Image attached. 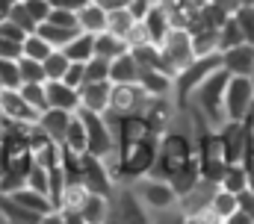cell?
I'll list each match as a JSON object with an SVG mask.
<instances>
[{"mask_svg":"<svg viewBox=\"0 0 254 224\" xmlns=\"http://www.w3.org/2000/svg\"><path fill=\"white\" fill-rule=\"evenodd\" d=\"M9 6H12V0H0V18H6V12H9Z\"/></svg>","mask_w":254,"mask_h":224,"instance_id":"cell-58","label":"cell"},{"mask_svg":"<svg viewBox=\"0 0 254 224\" xmlns=\"http://www.w3.org/2000/svg\"><path fill=\"white\" fill-rule=\"evenodd\" d=\"M63 54L68 56V62H89V59L95 56V36L77 33V36L63 48Z\"/></svg>","mask_w":254,"mask_h":224,"instance_id":"cell-24","label":"cell"},{"mask_svg":"<svg viewBox=\"0 0 254 224\" xmlns=\"http://www.w3.org/2000/svg\"><path fill=\"white\" fill-rule=\"evenodd\" d=\"M0 219L6 224H39L42 216L24 210V207H21L18 201H12L9 195H0Z\"/></svg>","mask_w":254,"mask_h":224,"instance_id":"cell-22","label":"cell"},{"mask_svg":"<svg viewBox=\"0 0 254 224\" xmlns=\"http://www.w3.org/2000/svg\"><path fill=\"white\" fill-rule=\"evenodd\" d=\"M12 3H15V0H12Z\"/></svg>","mask_w":254,"mask_h":224,"instance_id":"cell-64","label":"cell"},{"mask_svg":"<svg viewBox=\"0 0 254 224\" xmlns=\"http://www.w3.org/2000/svg\"><path fill=\"white\" fill-rule=\"evenodd\" d=\"M74 112H63V110H45L39 115V127L54 139V142H63L65 139V130H68V121H71Z\"/></svg>","mask_w":254,"mask_h":224,"instance_id":"cell-21","label":"cell"},{"mask_svg":"<svg viewBox=\"0 0 254 224\" xmlns=\"http://www.w3.org/2000/svg\"><path fill=\"white\" fill-rule=\"evenodd\" d=\"M125 45H127V51H136V48H142V45H151L148 30H145V24H142V21H136V24L130 27V33L125 36Z\"/></svg>","mask_w":254,"mask_h":224,"instance_id":"cell-43","label":"cell"},{"mask_svg":"<svg viewBox=\"0 0 254 224\" xmlns=\"http://www.w3.org/2000/svg\"><path fill=\"white\" fill-rule=\"evenodd\" d=\"M252 80H254V74H252Z\"/></svg>","mask_w":254,"mask_h":224,"instance_id":"cell-63","label":"cell"},{"mask_svg":"<svg viewBox=\"0 0 254 224\" xmlns=\"http://www.w3.org/2000/svg\"><path fill=\"white\" fill-rule=\"evenodd\" d=\"M225 224H254V219H252V216H246L243 210H237V213H234V216H231Z\"/></svg>","mask_w":254,"mask_h":224,"instance_id":"cell-55","label":"cell"},{"mask_svg":"<svg viewBox=\"0 0 254 224\" xmlns=\"http://www.w3.org/2000/svg\"><path fill=\"white\" fill-rule=\"evenodd\" d=\"M36 33H39V36H42L54 51H63V48L74 39V36H77V33H80V30H65V27H57V24H48V21H45V24H39V27H36Z\"/></svg>","mask_w":254,"mask_h":224,"instance_id":"cell-27","label":"cell"},{"mask_svg":"<svg viewBox=\"0 0 254 224\" xmlns=\"http://www.w3.org/2000/svg\"><path fill=\"white\" fill-rule=\"evenodd\" d=\"M219 186H222L225 192H231V195H240V192H246V189H249V174H246L243 163H234V166L225 168V174H222Z\"/></svg>","mask_w":254,"mask_h":224,"instance_id":"cell-28","label":"cell"},{"mask_svg":"<svg viewBox=\"0 0 254 224\" xmlns=\"http://www.w3.org/2000/svg\"><path fill=\"white\" fill-rule=\"evenodd\" d=\"M0 39H12V42H24L27 39V33L18 27V24H12L9 18H3L0 21Z\"/></svg>","mask_w":254,"mask_h":224,"instance_id":"cell-48","label":"cell"},{"mask_svg":"<svg viewBox=\"0 0 254 224\" xmlns=\"http://www.w3.org/2000/svg\"><path fill=\"white\" fill-rule=\"evenodd\" d=\"M0 224H6V222H3V219H0Z\"/></svg>","mask_w":254,"mask_h":224,"instance_id":"cell-62","label":"cell"},{"mask_svg":"<svg viewBox=\"0 0 254 224\" xmlns=\"http://www.w3.org/2000/svg\"><path fill=\"white\" fill-rule=\"evenodd\" d=\"M0 89H21V71L15 59H0Z\"/></svg>","mask_w":254,"mask_h":224,"instance_id":"cell-38","label":"cell"},{"mask_svg":"<svg viewBox=\"0 0 254 224\" xmlns=\"http://www.w3.org/2000/svg\"><path fill=\"white\" fill-rule=\"evenodd\" d=\"M151 6H154L151 0H130V3H127V12L133 15V21H142V18L151 12Z\"/></svg>","mask_w":254,"mask_h":224,"instance_id":"cell-49","label":"cell"},{"mask_svg":"<svg viewBox=\"0 0 254 224\" xmlns=\"http://www.w3.org/2000/svg\"><path fill=\"white\" fill-rule=\"evenodd\" d=\"M27 189L48 195V168H42V166H36V163H33L30 171H27Z\"/></svg>","mask_w":254,"mask_h":224,"instance_id":"cell-41","label":"cell"},{"mask_svg":"<svg viewBox=\"0 0 254 224\" xmlns=\"http://www.w3.org/2000/svg\"><path fill=\"white\" fill-rule=\"evenodd\" d=\"M18 92H21V98H24V101H27V104H30L33 110L39 112V115L48 110V98H45V83H24V86H21Z\"/></svg>","mask_w":254,"mask_h":224,"instance_id":"cell-34","label":"cell"},{"mask_svg":"<svg viewBox=\"0 0 254 224\" xmlns=\"http://www.w3.org/2000/svg\"><path fill=\"white\" fill-rule=\"evenodd\" d=\"M113 210L122 224H154L151 222V210L136 198V192L130 186H119L113 195Z\"/></svg>","mask_w":254,"mask_h":224,"instance_id":"cell-9","label":"cell"},{"mask_svg":"<svg viewBox=\"0 0 254 224\" xmlns=\"http://www.w3.org/2000/svg\"><path fill=\"white\" fill-rule=\"evenodd\" d=\"M68 56L63 54V51H51L48 54V59L42 62V68H45V77L48 80H63L65 77V71H68Z\"/></svg>","mask_w":254,"mask_h":224,"instance_id":"cell-35","label":"cell"},{"mask_svg":"<svg viewBox=\"0 0 254 224\" xmlns=\"http://www.w3.org/2000/svg\"><path fill=\"white\" fill-rule=\"evenodd\" d=\"M60 145H63L65 151H71V154H86V124H83V118L77 112L71 115L68 130H65V139Z\"/></svg>","mask_w":254,"mask_h":224,"instance_id":"cell-25","label":"cell"},{"mask_svg":"<svg viewBox=\"0 0 254 224\" xmlns=\"http://www.w3.org/2000/svg\"><path fill=\"white\" fill-rule=\"evenodd\" d=\"M77 27L80 33H89V36H98L107 30V9L98 6L95 0H89L80 12H77Z\"/></svg>","mask_w":254,"mask_h":224,"instance_id":"cell-17","label":"cell"},{"mask_svg":"<svg viewBox=\"0 0 254 224\" xmlns=\"http://www.w3.org/2000/svg\"><path fill=\"white\" fill-rule=\"evenodd\" d=\"M45 98H48V110H63V112L80 110V95H77V89L65 86L63 80H48V83H45Z\"/></svg>","mask_w":254,"mask_h":224,"instance_id":"cell-14","label":"cell"},{"mask_svg":"<svg viewBox=\"0 0 254 224\" xmlns=\"http://www.w3.org/2000/svg\"><path fill=\"white\" fill-rule=\"evenodd\" d=\"M39 224H63V216H60V210H54V213H48V216H42Z\"/></svg>","mask_w":254,"mask_h":224,"instance_id":"cell-57","label":"cell"},{"mask_svg":"<svg viewBox=\"0 0 254 224\" xmlns=\"http://www.w3.org/2000/svg\"><path fill=\"white\" fill-rule=\"evenodd\" d=\"M136 21H133V15L125 9H110L107 12V33H113V36H119L122 42H125V36L130 33V27H133Z\"/></svg>","mask_w":254,"mask_h":224,"instance_id":"cell-30","label":"cell"},{"mask_svg":"<svg viewBox=\"0 0 254 224\" xmlns=\"http://www.w3.org/2000/svg\"><path fill=\"white\" fill-rule=\"evenodd\" d=\"M254 104V80L252 77H231L225 89V118L243 121V115Z\"/></svg>","mask_w":254,"mask_h":224,"instance_id":"cell-7","label":"cell"},{"mask_svg":"<svg viewBox=\"0 0 254 224\" xmlns=\"http://www.w3.org/2000/svg\"><path fill=\"white\" fill-rule=\"evenodd\" d=\"M86 198H89V189H86L83 183H65L60 210H77V213H80V207L86 204Z\"/></svg>","mask_w":254,"mask_h":224,"instance_id":"cell-32","label":"cell"},{"mask_svg":"<svg viewBox=\"0 0 254 224\" xmlns=\"http://www.w3.org/2000/svg\"><path fill=\"white\" fill-rule=\"evenodd\" d=\"M104 224H122L119 222V216H116V210H110V216H107V222Z\"/></svg>","mask_w":254,"mask_h":224,"instance_id":"cell-59","label":"cell"},{"mask_svg":"<svg viewBox=\"0 0 254 224\" xmlns=\"http://www.w3.org/2000/svg\"><path fill=\"white\" fill-rule=\"evenodd\" d=\"M151 101L154 98L139 83H122L110 89V112L116 115H145Z\"/></svg>","mask_w":254,"mask_h":224,"instance_id":"cell-6","label":"cell"},{"mask_svg":"<svg viewBox=\"0 0 254 224\" xmlns=\"http://www.w3.org/2000/svg\"><path fill=\"white\" fill-rule=\"evenodd\" d=\"M237 207H240L246 216H252V219H254V192H252V189H246V192H240V195H237Z\"/></svg>","mask_w":254,"mask_h":224,"instance_id":"cell-50","label":"cell"},{"mask_svg":"<svg viewBox=\"0 0 254 224\" xmlns=\"http://www.w3.org/2000/svg\"><path fill=\"white\" fill-rule=\"evenodd\" d=\"M222 71L231 77H252L254 74V45H237L222 54Z\"/></svg>","mask_w":254,"mask_h":224,"instance_id":"cell-13","label":"cell"},{"mask_svg":"<svg viewBox=\"0 0 254 224\" xmlns=\"http://www.w3.org/2000/svg\"><path fill=\"white\" fill-rule=\"evenodd\" d=\"M18 71H21V86H24V83H48L45 68H42V62H36V59L21 56V59H18Z\"/></svg>","mask_w":254,"mask_h":224,"instance_id":"cell-37","label":"cell"},{"mask_svg":"<svg viewBox=\"0 0 254 224\" xmlns=\"http://www.w3.org/2000/svg\"><path fill=\"white\" fill-rule=\"evenodd\" d=\"M130 189L136 192V198L151 210H169V207H178V192L172 189L169 180H160V177H139L130 183Z\"/></svg>","mask_w":254,"mask_h":224,"instance_id":"cell-4","label":"cell"},{"mask_svg":"<svg viewBox=\"0 0 254 224\" xmlns=\"http://www.w3.org/2000/svg\"><path fill=\"white\" fill-rule=\"evenodd\" d=\"M21 3H24L27 15L36 21V27L48 21V15H51V0H21Z\"/></svg>","mask_w":254,"mask_h":224,"instance_id":"cell-42","label":"cell"},{"mask_svg":"<svg viewBox=\"0 0 254 224\" xmlns=\"http://www.w3.org/2000/svg\"><path fill=\"white\" fill-rule=\"evenodd\" d=\"M127 51V45L119 39V36H113V33H98L95 36V56H101V59H107V62H113L116 56H122Z\"/></svg>","mask_w":254,"mask_h":224,"instance_id":"cell-26","label":"cell"},{"mask_svg":"<svg viewBox=\"0 0 254 224\" xmlns=\"http://www.w3.org/2000/svg\"><path fill=\"white\" fill-rule=\"evenodd\" d=\"M219 145H222V154H225V163L234 166V163H243L246 151H249V133L240 121H225L219 130Z\"/></svg>","mask_w":254,"mask_h":224,"instance_id":"cell-10","label":"cell"},{"mask_svg":"<svg viewBox=\"0 0 254 224\" xmlns=\"http://www.w3.org/2000/svg\"><path fill=\"white\" fill-rule=\"evenodd\" d=\"M151 3H160V0H151Z\"/></svg>","mask_w":254,"mask_h":224,"instance_id":"cell-61","label":"cell"},{"mask_svg":"<svg viewBox=\"0 0 254 224\" xmlns=\"http://www.w3.org/2000/svg\"><path fill=\"white\" fill-rule=\"evenodd\" d=\"M0 118L15 124H36L39 112L21 98L18 89H0Z\"/></svg>","mask_w":254,"mask_h":224,"instance_id":"cell-12","label":"cell"},{"mask_svg":"<svg viewBox=\"0 0 254 224\" xmlns=\"http://www.w3.org/2000/svg\"><path fill=\"white\" fill-rule=\"evenodd\" d=\"M83 68H86V83H104V80H110V62L101 59V56H92Z\"/></svg>","mask_w":254,"mask_h":224,"instance_id":"cell-40","label":"cell"},{"mask_svg":"<svg viewBox=\"0 0 254 224\" xmlns=\"http://www.w3.org/2000/svg\"><path fill=\"white\" fill-rule=\"evenodd\" d=\"M6 18H9L12 24H18V27H21V30H24L27 36H30V33H36V21H33L30 15H27V9H24V3H21V0H15V3L9 6Z\"/></svg>","mask_w":254,"mask_h":224,"instance_id":"cell-39","label":"cell"},{"mask_svg":"<svg viewBox=\"0 0 254 224\" xmlns=\"http://www.w3.org/2000/svg\"><path fill=\"white\" fill-rule=\"evenodd\" d=\"M228 80H231V74H225V71H216V74H210L195 92H192L190 104L192 110L198 112L210 127H222L228 118H225V89H228Z\"/></svg>","mask_w":254,"mask_h":224,"instance_id":"cell-1","label":"cell"},{"mask_svg":"<svg viewBox=\"0 0 254 224\" xmlns=\"http://www.w3.org/2000/svg\"><path fill=\"white\" fill-rule=\"evenodd\" d=\"M157 48H160V56H163L166 68L172 71V77H178V71H184L192 59H195L190 30H172V33H169Z\"/></svg>","mask_w":254,"mask_h":224,"instance_id":"cell-5","label":"cell"},{"mask_svg":"<svg viewBox=\"0 0 254 224\" xmlns=\"http://www.w3.org/2000/svg\"><path fill=\"white\" fill-rule=\"evenodd\" d=\"M237 45H246V39H243V33H240L234 15H228L225 24L219 27V54H225V51H231V48H237Z\"/></svg>","mask_w":254,"mask_h":224,"instance_id":"cell-31","label":"cell"},{"mask_svg":"<svg viewBox=\"0 0 254 224\" xmlns=\"http://www.w3.org/2000/svg\"><path fill=\"white\" fill-rule=\"evenodd\" d=\"M95 3H98V6H104V9L110 12V9H125L130 0H95Z\"/></svg>","mask_w":254,"mask_h":224,"instance_id":"cell-56","label":"cell"},{"mask_svg":"<svg viewBox=\"0 0 254 224\" xmlns=\"http://www.w3.org/2000/svg\"><path fill=\"white\" fill-rule=\"evenodd\" d=\"M151 222L154 224H187V219H184V213H181L178 207H169V210L151 213Z\"/></svg>","mask_w":254,"mask_h":224,"instance_id":"cell-45","label":"cell"},{"mask_svg":"<svg viewBox=\"0 0 254 224\" xmlns=\"http://www.w3.org/2000/svg\"><path fill=\"white\" fill-rule=\"evenodd\" d=\"M142 24H145V30H148V39H151V45H160L175 27H172V21H169V15H166V9L160 6V3H154L151 6V12L142 18Z\"/></svg>","mask_w":254,"mask_h":224,"instance_id":"cell-18","label":"cell"},{"mask_svg":"<svg viewBox=\"0 0 254 224\" xmlns=\"http://www.w3.org/2000/svg\"><path fill=\"white\" fill-rule=\"evenodd\" d=\"M21 48H24V56H27V59H36V62H45L48 54L54 51V48H51L39 33H30V36L24 39V45H21Z\"/></svg>","mask_w":254,"mask_h":224,"instance_id":"cell-36","label":"cell"},{"mask_svg":"<svg viewBox=\"0 0 254 224\" xmlns=\"http://www.w3.org/2000/svg\"><path fill=\"white\" fill-rule=\"evenodd\" d=\"M237 6H254V0H234Z\"/></svg>","mask_w":254,"mask_h":224,"instance_id":"cell-60","label":"cell"},{"mask_svg":"<svg viewBox=\"0 0 254 224\" xmlns=\"http://www.w3.org/2000/svg\"><path fill=\"white\" fill-rule=\"evenodd\" d=\"M237 210H240V207H237V195H231V192H225V189L219 186V189H216V195H213V201H210V213L225 224L234 213H237Z\"/></svg>","mask_w":254,"mask_h":224,"instance_id":"cell-29","label":"cell"},{"mask_svg":"<svg viewBox=\"0 0 254 224\" xmlns=\"http://www.w3.org/2000/svg\"><path fill=\"white\" fill-rule=\"evenodd\" d=\"M24 42H12V39H0V59H21L24 56Z\"/></svg>","mask_w":254,"mask_h":224,"instance_id":"cell-47","label":"cell"},{"mask_svg":"<svg viewBox=\"0 0 254 224\" xmlns=\"http://www.w3.org/2000/svg\"><path fill=\"white\" fill-rule=\"evenodd\" d=\"M83 65H86V62H71V65H68V71H65V77H63L65 86L80 89V86L86 83V68H83Z\"/></svg>","mask_w":254,"mask_h":224,"instance_id":"cell-44","label":"cell"},{"mask_svg":"<svg viewBox=\"0 0 254 224\" xmlns=\"http://www.w3.org/2000/svg\"><path fill=\"white\" fill-rule=\"evenodd\" d=\"M240 124L246 127V133H249V136H254V104L249 107V112L243 115V121H240Z\"/></svg>","mask_w":254,"mask_h":224,"instance_id":"cell-54","label":"cell"},{"mask_svg":"<svg viewBox=\"0 0 254 224\" xmlns=\"http://www.w3.org/2000/svg\"><path fill=\"white\" fill-rule=\"evenodd\" d=\"M110 210H113V198H104V195H92L89 192L86 204L80 207V216L86 219V224H104L107 216H110Z\"/></svg>","mask_w":254,"mask_h":224,"instance_id":"cell-23","label":"cell"},{"mask_svg":"<svg viewBox=\"0 0 254 224\" xmlns=\"http://www.w3.org/2000/svg\"><path fill=\"white\" fill-rule=\"evenodd\" d=\"M89 0H51V9H63V12H80Z\"/></svg>","mask_w":254,"mask_h":224,"instance_id":"cell-51","label":"cell"},{"mask_svg":"<svg viewBox=\"0 0 254 224\" xmlns=\"http://www.w3.org/2000/svg\"><path fill=\"white\" fill-rule=\"evenodd\" d=\"M110 83L122 86V83H139V62L133 59L130 51H125L122 56H116L110 62Z\"/></svg>","mask_w":254,"mask_h":224,"instance_id":"cell-19","label":"cell"},{"mask_svg":"<svg viewBox=\"0 0 254 224\" xmlns=\"http://www.w3.org/2000/svg\"><path fill=\"white\" fill-rule=\"evenodd\" d=\"M187 224H222V222L207 210V213H201V216H195V219H187Z\"/></svg>","mask_w":254,"mask_h":224,"instance_id":"cell-53","label":"cell"},{"mask_svg":"<svg viewBox=\"0 0 254 224\" xmlns=\"http://www.w3.org/2000/svg\"><path fill=\"white\" fill-rule=\"evenodd\" d=\"M139 86L151 98H175V80L157 68H139Z\"/></svg>","mask_w":254,"mask_h":224,"instance_id":"cell-16","label":"cell"},{"mask_svg":"<svg viewBox=\"0 0 254 224\" xmlns=\"http://www.w3.org/2000/svg\"><path fill=\"white\" fill-rule=\"evenodd\" d=\"M9 198H12V201H18L24 210L36 213V216H48V213H54V204H51V198H48V195H42V192H33V189H27V186L15 189Z\"/></svg>","mask_w":254,"mask_h":224,"instance_id":"cell-20","label":"cell"},{"mask_svg":"<svg viewBox=\"0 0 254 224\" xmlns=\"http://www.w3.org/2000/svg\"><path fill=\"white\" fill-rule=\"evenodd\" d=\"M92 195H104V198H113L116 195V180L110 174V168L104 160L92 157V154H83V180H80Z\"/></svg>","mask_w":254,"mask_h":224,"instance_id":"cell-8","label":"cell"},{"mask_svg":"<svg viewBox=\"0 0 254 224\" xmlns=\"http://www.w3.org/2000/svg\"><path fill=\"white\" fill-rule=\"evenodd\" d=\"M216 189H219V183H210V180L198 177V183L192 186L190 192H184V195L178 198V210L184 213V219H195V216L207 213V210H210V201H213V195H216Z\"/></svg>","mask_w":254,"mask_h":224,"instance_id":"cell-11","label":"cell"},{"mask_svg":"<svg viewBox=\"0 0 254 224\" xmlns=\"http://www.w3.org/2000/svg\"><path fill=\"white\" fill-rule=\"evenodd\" d=\"M77 115L83 118L86 124V154L98 157V160H110L119 145H116V133L113 127L107 124L104 112H86V110H77Z\"/></svg>","mask_w":254,"mask_h":224,"instance_id":"cell-3","label":"cell"},{"mask_svg":"<svg viewBox=\"0 0 254 224\" xmlns=\"http://www.w3.org/2000/svg\"><path fill=\"white\" fill-rule=\"evenodd\" d=\"M234 21L246 39V45H254V6H234Z\"/></svg>","mask_w":254,"mask_h":224,"instance_id":"cell-33","label":"cell"},{"mask_svg":"<svg viewBox=\"0 0 254 224\" xmlns=\"http://www.w3.org/2000/svg\"><path fill=\"white\" fill-rule=\"evenodd\" d=\"M48 24H57V27H65V30H80L77 27V15L74 12H63V9H51Z\"/></svg>","mask_w":254,"mask_h":224,"instance_id":"cell-46","label":"cell"},{"mask_svg":"<svg viewBox=\"0 0 254 224\" xmlns=\"http://www.w3.org/2000/svg\"><path fill=\"white\" fill-rule=\"evenodd\" d=\"M60 216H63V224H86V219L77 210H60Z\"/></svg>","mask_w":254,"mask_h":224,"instance_id":"cell-52","label":"cell"},{"mask_svg":"<svg viewBox=\"0 0 254 224\" xmlns=\"http://www.w3.org/2000/svg\"><path fill=\"white\" fill-rule=\"evenodd\" d=\"M110 89H113L110 80H104V83H83V86L77 89V95H80V110L107 112L110 110Z\"/></svg>","mask_w":254,"mask_h":224,"instance_id":"cell-15","label":"cell"},{"mask_svg":"<svg viewBox=\"0 0 254 224\" xmlns=\"http://www.w3.org/2000/svg\"><path fill=\"white\" fill-rule=\"evenodd\" d=\"M216 71H222V54L195 56L184 71H178V77H175V104H178V110H184V107L190 104L192 92H195L210 74H216Z\"/></svg>","mask_w":254,"mask_h":224,"instance_id":"cell-2","label":"cell"}]
</instances>
